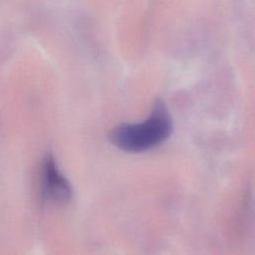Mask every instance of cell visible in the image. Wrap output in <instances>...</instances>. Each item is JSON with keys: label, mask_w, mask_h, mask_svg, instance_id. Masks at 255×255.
<instances>
[{"label": "cell", "mask_w": 255, "mask_h": 255, "mask_svg": "<svg viewBox=\"0 0 255 255\" xmlns=\"http://www.w3.org/2000/svg\"><path fill=\"white\" fill-rule=\"evenodd\" d=\"M41 192L44 199L54 204H66L72 197V187L59 170L54 158L48 155L42 164L40 176Z\"/></svg>", "instance_id": "2"}, {"label": "cell", "mask_w": 255, "mask_h": 255, "mask_svg": "<svg viewBox=\"0 0 255 255\" xmlns=\"http://www.w3.org/2000/svg\"><path fill=\"white\" fill-rule=\"evenodd\" d=\"M172 131L169 112L161 101H156L147 119L140 123L116 126L109 134L110 140L127 152L149 150L168 138Z\"/></svg>", "instance_id": "1"}]
</instances>
